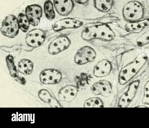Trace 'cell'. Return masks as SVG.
Instances as JSON below:
<instances>
[{
    "label": "cell",
    "instance_id": "6da1fadb",
    "mask_svg": "<svg viewBox=\"0 0 149 128\" xmlns=\"http://www.w3.org/2000/svg\"><path fill=\"white\" fill-rule=\"evenodd\" d=\"M81 36L86 41L99 39L108 41L114 38L115 34L108 26L102 24L86 28L82 32Z\"/></svg>",
    "mask_w": 149,
    "mask_h": 128
},
{
    "label": "cell",
    "instance_id": "7a4b0ae2",
    "mask_svg": "<svg viewBox=\"0 0 149 128\" xmlns=\"http://www.w3.org/2000/svg\"><path fill=\"white\" fill-rule=\"evenodd\" d=\"M146 61V57H139L122 68L119 76L120 83L124 85L130 81L142 68Z\"/></svg>",
    "mask_w": 149,
    "mask_h": 128
},
{
    "label": "cell",
    "instance_id": "3957f363",
    "mask_svg": "<svg viewBox=\"0 0 149 128\" xmlns=\"http://www.w3.org/2000/svg\"><path fill=\"white\" fill-rule=\"evenodd\" d=\"M19 29L17 18L14 15H9L2 21L1 31L4 36L13 38L18 34Z\"/></svg>",
    "mask_w": 149,
    "mask_h": 128
},
{
    "label": "cell",
    "instance_id": "277c9868",
    "mask_svg": "<svg viewBox=\"0 0 149 128\" xmlns=\"http://www.w3.org/2000/svg\"><path fill=\"white\" fill-rule=\"evenodd\" d=\"M124 17L131 21L139 20L142 17L143 10L141 5L136 1H131L127 3L123 11Z\"/></svg>",
    "mask_w": 149,
    "mask_h": 128
},
{
    "label": "cell",
    "instance_id": "5b68a950",
    "mask_svg": "<svg viewBox=\"0 0 149 128\" xmlns=\"http://www.w3.org/2000/svg\"><path fill=\"white\" fill-rule=\"evenodd\" d=\"M45 37L46 33L43 30L40 29H33L26 34V42L29 46L36 48L42 44Z\"/></svg>",
    "mask_w": 149,
    "mask_h": 128
},
{
    "label": "cell",
    "instance_id": "8992f818",
    "mask_svg": "<svg viewBox=\"0 0 149 128\" xmlns=\"http://www.w3.org/2000/svg\"><path fill=\"white\" fill-rule=\"evenodd\" d=\"M96 57L94 50L89 46H85L80 48L77 52L74 58L78 64H83L93 61Z\"/></svg>",
    "mask_w": 149,
    "mask_h": 128
},
{
    "label": "cell",
    "instance_id": "52a82bcc",
    "mask_svg": "<svg viewBox=\"0 0 149 128\" xmlns=\"http://www.w3.org/2000/svg\"><path fill=\"white\" fill-rule=\"evenodd\" d=\"M70 44L69 38L65 36H59L52 41L49 45V53L54 55L67 49Z\"/></svg>",
    "mask_w": 149,
    "mask_h": 128
},
{
    "label": "cell",
    "instance_id": "ba28073f",
    "mask_svg": "<svg viewBox=\"0 0 149 128\" xmlns=\"http://www.w3.org/2000/svg\"><path fill=\"white\" fill-rule=\"evenodd\" d=\"M62 78L61 72L54 69H46L42 71L40 75V80L43 84H54L59 82Z\"/></svg>",
    "mask_w": 149,
    "mask_h": 128
},
{
    "label": "cell",
    "instance_id": "9c48e42d",
    "mask_svg": "<svg viewBox=\"0 0 149 128\" xmlns=\"http://www.w3.org/2000/svg\"><path fill=\"white\" fill-rule=\"evenodd\" d=\"M139 84L138 80L132 83L129 86L127 90L121 96L118 106L120 107H127L134 97Z\"/></svg>",
    "mask_w": 149,
    "mask_h": 128
},
{
    "label": "cell",
    "instance_id": "30bf717a",
    "mask_svg": "<svg viewBox=\"0 0 149 128\" xmlns=\"http://www.w3.org/2000/svg\"><path fill=\"white\" fill-rule=\"evenodd\" d=\"M25 15L30 24L36 26L39 24L42 15V9L38 5L28 6L25 9Z\"/></svg>",
    "mask_w": 149,
    "mask_h": 128
},
{
    "label": "cell",
    "instance_id": "8fae6325",
    "mask_svg": "<svg viewBox=\"0 0 149 128\" xmlns=\"http://www.w3.org/2000/svg\"><path fill=\"white\" fill-rule=\"evenodd\" d=\"M91 90L94 94L105 97L110 96L112 92L111 83L105 80H100L95 83L92 86Z\"/></svg>",
    "mask_w": 149,
    "mask_h": 128
},
{
    "label": "cell",
    "instance_id": "7c38bea8",
    "mask_svg": "<svg viewBox=\"0 0 149 128\" xmlns=\"http://www.w3.org/2000/svg\"><path fill=\"white\" fill-rule=\"evenodd\" d=\"M82 24L81 21L71 18H66L59 20L52 26L54 30L58 31L67 28H76Z\"/></svg>",
    "mask_w": 149,
    "mask_h": 128
},
{
    "label": "cell",
    "instance_id": "4fadbf2b",
    "mask_svg": "<svg viewBox=\"0 0 149 128\" xmlns=\"http://www.w3.org/2000/svg\"><path fill=\"white\" fill-rule=\"evenodd\" d=\"M78 92V88L73 85H68L61 89L59 92L58 97L61 101L69 102L76 97Z\"/></svg>",
    "mask_w": 149,
    "mask_h": 128
},
{
    "label": "cell",
    "instance_id": "5bb4252c",
    "mask_svg": "<svg viewBox=\"0 0 149 128\" xmlns=\"http://www.w3.org/2000/svg\"><path fill=\"white\" fill-rule=\"evenodd\" d=\"M111 66L110 62L107 59L99 62L95 66L93 75L97 77H102L108 75L110 73Z\"/></svg>",
    "mask_w": 149,
    "mask_h": 128
},
{
    "label": "cell",
    "instance_id": "9a60e30c",
    "mask_svg": "<svg viewBox=\"0 0 149 128\" xmlns=\"http://www.w3.org/2000/svg\"><path fill=\"white\" fill-rule=\"evenodd\" d=\"M54 3L58 13L63 16L69 14L74 7V3L72 0H54Z\"/></svg>",
    "mask_w": 149,
    "mask_h": 128
},
{
    "label": "cell",
    "instance_id": "2e32d148",
    "mask_svg": "<svg viewBox=\"0 0 149 128\" xmlns=\"http://www.w3.org/2000/svg\"><path fill=\"white\" fill-rule=\"evenodd\" d=\"M38 96L42 101L52 108H61L62 106L58 100L47 90L42 89L39 91Z\"/></svg>",
    "mask_w": 149,
    "mask_h": 128
},
{
    "label": "cell",
    "instance_id": "e0dca14e",
    "mask_svg": "<svg viewBox=\"0 0 149 128\" xmlns=\"http://www.w3.org/2000/svg\"><path fill=\"white\" fill-rule=\"evenodd\" d=\"M18 66V70L20 73L25 75H28L32 73L33 64L31 60L24 59L19 62Z\"/></svg>",
    "mask_w": 149,
    "mask_h": 128
},
{
    "label": "cell",
    "instance_id": "ac0fdd59",
    "mask_svg": "<svg viewBox=\"0 0 149 128\" xmlns=\"http://www.w3.org/2000/svg\"><path fill=\"white\" fill-rule=\"evenodd\" d=\"M113 2L112 0H95L94 4L95 8L99 10L107 12L111 8Z\"/></svg>",
    "mask_w": 149,
    "mask_h": 128
},
{
    "label": "cell",
    "instance_id": "d6986e66",
    "mask_svg": "<svg viewBox=\"0 0 149 128\" xmlns=\"http://www.w3.org/2000/svg\"><path fill=\"white\" fill-rule=\"evenodd\" d=\"M91 76L87 73H83L76 78V87L78 89L86 87L88 84Z\"/></svg>",
    "mask_w": 149,
    "mask_h": 128
},
{
    "label": "cell",
    "instance_id": "ffe728a7",
    "mask_svg": "<svg viewBox=\"0 0 149 128\" xmlns=\"http://www.w3.org/2000/svg\"><path fill=\"white\" fill-rule=\"evenodd\" d=\"M17 19L19 29L23 32H26L29 28L30 23L26 15L20 13L18 16Z\"/></svg>",
    "mask_w": 149,
    "mask_h": 128
},
{
    "label": "cell",
    "instance_id": "44dd1931",
    "mask_svg": "<svg viewBox=\"0 0 149 128\" xmlns=\"http://www.w3.org/2000/svg\"><path fill=\"white\" fill-rule=\"evenodd\" d=\"M44 12L46 17L49 20L54 19L55 13L52 2L49 0L45 1L44 5Z\"/></svg>",
    "mask_w": 149,
    "mask_h": 128
},
{
    "label": "cell",
    "instance_id": "7402d4cb",
    "mask_svg": "<svg viewBox=\"0 0 149 128\" xmlns=\"http://www.w3.org/2000/svg\"><path fill=\"white\" fill-rule=\"evenodd\" d=\"M84 106L85 107H102L104 105L100 99L93 97L87 99L85 101Z\"/></svg>",
    "mask_w": 149,
    "mask_h": 128
},
{
    "label": "cell",
    "instance_id": "603a6c76",
    "mask_svg": "<svg viewBox=\"0 0 149 128\" xmlns=\"http://www.w3.org/2000/svg\"><path fill=\"white\" fill-rule=\"evenodd\" d=\"M142 102L145 104H149V81L146 83L144 86Z\"/></svg>",
    "mask_w": 149,
    "mask_h": 128
},
{
    "label": "cell",
    "instance_id": "cb8c5ba5",
    "mask_svg": "<svg viewBox=\"0 0 149 128\" xmlns=\"http://www.w3.org/2000/svg\"><path fill=\"white\" fill-rule=\"evenodd\" d=\"M149 41V31L142 35L138 39V41L141 44L145 43Z\"/></svg>",
    "mask_w": 149,
    "mask_h": 128
},
{
    "label": "cell",
    "instance_id": "d4e9b609",
    "mask_svg": "<svg viewBox=\"0 0 149 128\" xmlns=\"http://www.w3.org/2000/svg\"><path fill=\"white\" fill-rule=\"evenodd\" d=\"M78 3L81 4H84L86 3L88 1L87 0H77L76 1Z\"/></svg>",
    "mask_w": 149,
    "mask_h": 128
}]
</instances>
